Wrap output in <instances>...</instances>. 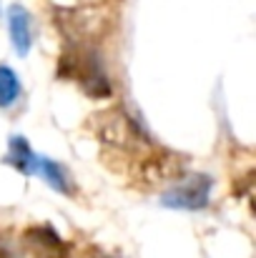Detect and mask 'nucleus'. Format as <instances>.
I'll list each match as a JSON object with an SVG mask.
<instances>
[{
	"mask_svg": "<svg viewBox=\"0 0 256 258\" xmlns=\"http://www.w3.org/2000/svg\"><path fill=\"white\" fill-rule=\"evenodd\" d=\"M8 33L15 53L25 58L33 45V18L23 5H10L8 8Z\"/></svg>",
	"mask_w": 256,
	"mask_h": 258,
	"instance_id": "39448f33",
	"label": "nucleus"
},
{
	"mask_svg": "<svg viewBox=\"0 0 256 258\" xmlns=\"http://www.w3.org/2000/svg\"><path fill=\"white\" fill-rule=\"evenodd\" d=\"M93 131L100 143L121 153H143L151 146V138L141 131V125L123 108H108L93 115Z\"/></svg>",
	"mask_w": 256,
	"mask_h": 258,
	"instance_id": "f257e3e1",
	"label": "nucleus"
},
{
	"mask_svg": "<svg viewBox=\"0 0 256 258\" xmlns=\"http://www.w3.org/2000/svg\"><path fill=\"white\" fill-rule=\"evenodd\" d=\"M8 163H10V166H15L18 171L25 173V175H33V173L38 171V156L33 153V148L28 146V141H25V138H20V136L10 138Z\"/></svg>",
	"mask_w": 256,
	"mask_h": 258,
	"instance_id": "423d86ee",
	"label": "nucleus"
},
{
	"mask_svg": "<svg viewBox=\"0 0 256 258\" xmlns=\"http://www.w3.org/2000/svg\"><path fill=\"white\" fill-rule=\"evenodd\" d=\"M211 188L214 180L206 173H198L166 190L161 196V203L166 208H178V211H203L211 201Z\"/></svg>",
	"mask_w": 256,
	"mask_h": 258,
	"instance_id": "7ed1b4c3",
	"label": "nucleus"
},
{
	"mask_svg": "<svg viewBox=\"0 0 256 258\" xmlns=\"http://www.w3.org/2000/svg\"><path fill=\"white\" fill-rule=\"evenodd\" d=\"M20 95H23V86H20L18 73L10 66L0 63V108L3 110L5 108H13L20 100Z\"/></svg>",
	"mask_w": 256,
	"mask_h": 258,
	"instance_id": "6e6552de",
	"label": "nucleus"
},
{
	"mask_svg": "<svg viewBox=\"0 0 256 258\" xmlns=\"http://www.w3.org/2000/svg\"><path fill=\"white\" fill-rule=\"evenodd\" d=\"M100 258H106V256H100Z\"/></svg>",
	"mask_w": 256,
	"mask_h": 258,
	"instance_id": "1a4fd4ad",
	"label": "nucleus"
},
{
	"mask_svg": "<svg viewBox=\"0 0 256 258\" xmlns=\"http://www.w3.org/2000/svg\"><path fill=\"white\" fill-rule=\"evenodd\" d=\"M25 243L35 258H68V246L50 226H35L25 231Z\"/></svg>",
	"mask_w": 256,
	"mask_h": 258,
	"instance_id": "20e7f679",
	"label": "nucleus"
},
{
	"mask_svg": "<svg viewBox=\"0 0 256 258\" xmlns=\"http://www.w3.org/2000/svg\"><path fill=\"white\" fill-rule=\"evenodd\" d=\"M58 71H61L63 78L78 81V86L83 88L90 98H108L111 95V81L106 76V68L100 66L98 53H93V50L76 48L73 53H63Z\"/></svg>",
	"mask_w": 256,
	"mask_h": 258,
	"instance_id": "f03ea898",
	"label": "nucleus"
},
{
	"mask_svg": "<svg viewBox=\"0 0 256 258\" xmlns=\"http://www.w3.org/2000/svg\"><path fill=\"white\" fill-rule=\"evenodd\" d=\"M38 171H40V175L45 178V183H48L53 190H58V193H63V196H71V193H73V183H71L68 173L63 171L61 163L48 161V158H38Z\"/></svg>",
	"mask_w": 256,
	"mask_h": 258,
	"instance_id": "0eeeda50",
	"label": "nucleus"
}]
</instances>
